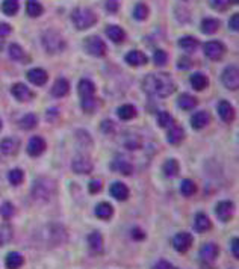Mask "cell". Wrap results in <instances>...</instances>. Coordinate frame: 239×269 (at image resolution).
<instances>
[{
	"mask_svg": "<svg viewBox=\"0 0 239 269\" xmlns=\"http://www.w3.org/2000/svg\"><path fill=\"white\" fill-rule=\"evenodd\" d=\"M68 91H70V83H68V80H65V79H58V80L55 82L53 88H52V94H53L55 97H58V99L67 96Z\"/></svg>",
	"mask_w": 239,
	"mask_h": 269,
	"instance_id": "d4e9b609",
	"label": "cell"
},
{
	"mask_svg": "<svg viewBox=\"0 0 239 269\" xmlns=\"http://www.w3.org/2000/svg\"><path fill=\"white\" fill-rule=\"evenodd\" d=\"M109 191H111V195L118 201H124V200L129 198V188L121 182H114L111 185Z\"/></svg>",
	"mask_w": 239,
	"mask_h": 269,
	"instance_id": "2e32d148",
	"label": "cell"
},
{
	"mask_svg": "<svg viewBox=\"0 0 239 269\" xmlns=\"http://www.w3.org/2000/svg\"><path fill=\"white\" fill-rule=\"evenodd\" d=\"M209 4L216 11H224L230 5V0H209Z\"/></svg>",
	"mask_w": 239,
	"mask_h": 269,
	"instance_id": "7dc6e473",
	"label": "cell"
},
{
	"mask_svg": "<svg viewBox=\"0 0 239 269\" xmlns=\"http://www.w3.org/2000/svg\"><path fill=\"white\" fill-rule=\"evenodd\" d=\"M88 245L93 252H96V254L103 252V236L99 231H93L88 236Z\"/></svg>",
	"mask_w": 239,
	"mask_h": 269,
	"instance_id": "7402d4cb",
	"label": "cell"
},
{
	"mask_svg": "<svg viewBox=\"0 0 239 269\" xmlns=\"http://www.w3.org/2000/svg\"><path fill=\"white\" fill-rule=\"evenodd\" d=\"M179 46H180L183 50H186L188 53H192V52H195V49L198 47V41H197L194 37H183V38H180Z\"/></svg>",
	"mask_w": 239,
	"mask_h": 269,
	"instance_id": "e575fe53",
	"label": "cell"
},
{
	"mask_svg": "<svg viewBox=\"0 0 239 269\" xmlns=\"http://www.w3.org/2000/svg\"><path fill=\"white\" fill-rule=\"evenodd\" d=\"M0 8H2L4 14L14 16V14H17L20 5H19V0H4V4H2V7H0Z\"/></svg>",
	"mask_w": 239,
	"mask_h": 269,
	"instance_id": "8d00e7d4",
	"label": "cell"
},
{
	"mask_svg": "<svg viewBox=\"0 0 239 269\" xmlns=\"http://www.w3.org/2000/svg\"><path fill=\"white\" fill-rule=\"evenodd\" d=\"M71 20H73L76 29L85 31V29L93 28L97 23V16L91 10H88V8H77V10L73 11Z\"/></svg>",
	"mask_w": 239,
	"mask_h": 269,
	"instance_id": "3957f363",
	"label": "cell"
},
{
	"mask_svg": "<svg viewBox=\"0 0 239 269\" xmlns=\"http://www.w3.org/2000/svg\"><path fill=\"white\" fill-rule=\"evenodd\" d=\"M142 88L148 96L165 99L176 91V83L168 73H154L145 76Z\"/></svg>",
	"mask_w": 239,
	"mask_h": 269,
	"instance_id": "6da1fadb",
	"label": "cell"
},
{
	"mask_svg": "<svg viewBox=\"0 0 239 269\" xmlns=\"http://www.w3.org/2000/svg\"><path fill=\"white\" fill-rule=\"evenodd\" d=\"M177 105L183 111H191V109H194L197 106V99L189 96V94H182L179 97V100H177Z\"/></svg>",
	"mask_w": 239,
	"mask_h": 269,
	"instance_id": "f546056e",
	"label": "cell"
},
{
	"mask_svg": "<svg viewBox=\"0 0 239 269\" xmlns=\"http://www.w3.org/2000/svg\"><path fill=\"white\" fill-rule=\"evenodd\" d=\"M228 26H230V31H234V32L239 31V16H237V14H234V16L230 17Z\"/></svg>",
	"mask_w": 239,
	"mask_h": 269,
	"instance_id": "f907efd6",
	"label": "cell"
},
{
	"mask_svg": "<svg viewBox=\"0 0 239 269\" xmlns=\"http://www.w3.org/2000/svg\"><path fill=\"white\" fill-rule=\"evenodd\" d=\"M219 29V22L216 19H204L201 22V31L207 35L215 34Z\"/></svg>",
	"mask_w": 239,
	"mask_h": 269,
	"instance_id": "836d02e7",
	"label": "cell"
},
{
	"mask_svg": "<svg viewBox=\"0 0 239 269\" xmlns=\"http://www.w3.org/2000/svg\"><path fill=\"white\" fill-rule=\"evenodd\" d=\"M102 188H103V183H102L100 180H93V182L90 183V186H88V189H90L91 194H97L99 191H102Z\"/></svg>",
	"mask_w": 239,
	"mask_h": 269,
	"instance_id": "681fc988",
	"label": "cell"
},
{
	"mask_svg": "<svg viewBox=\"0 0 239 269\" xmlns=\"http://www.w3.org/2000/svg\"><path fill=\"white\" fill-rule=\"evenodd\" d=\"M97 99L93 96V97H87V99H82V109L85 112H93L96 108H97Z\"/></svg>",
	"mask_w": 239,
	"mask_h": 269,
	"instance_id": "f6af8a7d",
	"label": "cell"
},
{
	"mask_svg": "<svg viewBox=\"0 0 239 269\" xmlns=\"http://www.w3.org/2000/svg\"><path fill=\"white\" fill-rule=\"evenodd\" d=\"M132 236H133V239H136V240H142V239L145 237V234H144V231H142L141 228H133V230H132Z\"/></svg>",
	"mask_w": 239,
	"mask_h": 269,
	"instance_id": "db71d44e",
	"label": "cell"
},
{
	"mask_svg": "<svg viewBox=\"0 0 239 269\" xmlns=\"http://www.w3.org/2000/svg\"><path fill=\"white\" fill-rule=\"evenodd\" d=\"M8 178H10V183H11L13 186H19V185H22L23 180H25V172H23L22 169L16 168V169L10 171Z\"/></svg>",
	"mask_w": 239,
	"mask_h": 269,
	"instance_id": "f35d334b",
	"label": "cell"
},
{
	"mask_svg": "<svg viewBox=\"0 0 239 269\" xmlns=\"http://www.w3.org/2000/svg\"><path fill=\"white\" fill-rule=\"evenodd\" d=\"M183 138H185V132H183V129H182L180 126L173 124L171 129H170L168 133H167V139H168V142L173 144V145H179V144L183 141Z\"/></svg>",
	"mask_w": 239,
	"mask_h": 269,
	"instance_id": "603a6c76",
	"label": "cell"
},
{
	"mask_svg": "<svg viewBox=\"0 0 239 269\" xmlns=\"http://www.w3.org/2000/svg\"><path fill=\"white\" fill-rule=\"evenodd\" d=\"M71 168L76 174H90L93 171V162L85 156H77L73 160Z\"/></svg>",
	"mask_w": 239,
	"mask_h": 269,
	"instance_id": "8fae6325",
	"label": "cell"
},
{
	"mask_svg": "<svg viewBox=\"0 0 239 269\" xmlns=\"http://www.w3.org/2000/svg\"><path fill=\"white\" fill-rule=\"evenodd\" d=\"M38 124V118L34 114H26L22 120H20V127L25 130H32L35 129Z\"/></svg>",
	"mask_w": 239,
	"mask_h": 269,
	"instance_id": "74e56055",
	"label": "cell"
},
{
	"mask_svg": "<svg viewBox=\"0 0 239 269\" xmlns=\"http://www.w3.org/2000/svg\"><path fill=\"white\" fill-rule=\"evenodd\" d=\"M133 17L136 20H145L148 17V8L144 4H138L133 10Z\"/></svg>",
	"mask_w": 239,
	"mask_h": 269,
	"instance_id": "7bdbcfd3",
	"label": "cell"
},
{
	"mask_svg": "<svg viewBox=\"0 0 239 269\" xmlns=\"http://www.w3.org/2000/svg\"><path fill=\"white\" fill-rule=\"evenodd\" d=\"M231 252H233L234 258H239V239L237 237H233V240H231Z\"/></svg>",
	"mask_w": 239,
	"mask_h": 269,
	"instance_id": "816d5d0a",
	"label": "cell"
},
{
	"mask_svg": "<svg viewBox=\"0 0 239 269\" xmlns=\"http://www.w3.org/2000/svg\"><path fill=\"white\" fill-rule=\"evenodd\" d=\"M55 191H56V185L50 177H40L34 182L32 198L37 203H47L52 200Z\"/></svg>",
	"mask_w": 239,
	"mask_h": 269,
	"instance_id": "7a4b0ae2",
	"label": "cell"
},
{
	"mask_svg": "<svg viewBox=\"0 0 239 269\" xmlns=\"http://www.w3.org/2000/svg\"><path fill=\"white\" fill-rule=\"evenodd\" d=\"M191 85L194 89H197V91H203V89L209 85V80L204 74L201 73H195L191 76Z\"/></svg>",
	"mask_w": 239,
	"mask_h": 269,
	"instance_id": "4dcf8cb0",
	"label": "cell"
},
{
	"mask_svg": "<svg viewBox=\"0 0 239 269\" xmlns=\"http://www.w3.org/2000/svg\"><path fill=\"white\" fill-rule=\"evenodd\" d=\"M180 192L185 197H192L197 192V185L192 180H183L182 185H180Z\"/></svg>",
	"mask_w": 239,
	"mask_h": 269,
	"instance_id": "ab89813d",
	"label": "cell"
},
{
	"mask_svg": "<svg viewBox=\"0 0 239 269\" xmlns=\"http://www.w3.org/2000/svg\"><path fill=\"white\" fill-rule=\"evenodd\" d=\"M77 91H79V96H81V99L93 97L96 94V85L91 80H88V79H82L81 82H79Z\"/></svg>",
	"mask_w": 239,
	"mask_h": 269,
	"instance_id": "e0dca14e",
	"label": "cell"
},
{
	"mask_svg": "<svg viewBox=\"0 0 239 269\" xmlns=\"http://www.w3.org/2000/svg\"><path fill=\"white\" fill-rule=\"evenodd\" d=\"M185 2H192V0H185Z\"/></svg>",
	"mask_w": 239,
	"mask_h": 269,
	"instance_id": "680465c9",
	"label": "cell"
},
{
	"mask_svg": "<svg viewBox=\"0 0 239 269\" xmlns=\"http://www.w3.org/2000/svg\"><path fill=\"white\" fill-rule=\"evenodd\" d=\"M14 213H16V207H14V204H13L11 201L4 203V204H2V207H0V215H2L5 219L13 218V216H14Z\"/></svg>",
	"mask_w": 239,
	"mask_h": 269,
	"instance_id": "b9f144b4",
	"label": "cell"
},
{
	"mask_svg": "<svg viewBox=\"0 0 239 269\" xmlns=\"http://www.w3.org/2000/svg\"><path fill=\"white\" fill-rule=\"evenodd\" d=\"M0 245H2V237H0Z\"/></svg>",
	"mask_w": 239,
	"mask_h": 269,
	"instance_id": "6f0895ef",
	"label": "cell"
},
{
	"mask_svg": "<svg viewBox=\"0 0 239 269\" xmlns=\"http://www.w3.org/2000/svg\"><path fill=\"white\" fill-rule=\"evenodd\" d=\"M23 263H25V257L17 251H11L5 258V264L8 269H19L23 266Z\"/></svg>",
	"mask_w": 239,
	"mask_h": 269,
	"instance_id": "cb8c5ba5",
	"label": "cell"
},
{
	"mask_svg": "<svg viewBox=\"0 0 239 269\" xmlns=\"http://www.w3.org/2000/svg\"><path fill=\"white\" fill-rule=\"evenodd\" d=\"M114 215V207L109 203H100L96 207V216L100 219H109Z\"/></svg>",
	"mask_w": 239,
	"mask_h": 269,
	"instance_id": "1f68e13d",
	"label": "cell"
},
{
	"mask_svg": "<svg viewBox=\"0 0 239 269\" xmlns=\"http://www.w3.org/2000/svg\"><path fill=\"white\" fill-rule=\"evenodd\" d=\"M106 35H108V38H111V41H114L117 44H120L126 40V32L120 26H109L106 29Z\"/></svg>",
	"mask_w": 239,
	"mask_h": 269,
	"instance_id": "4316f807",
	"label": "cell"
},
{
	"mask_svg": "<svg viewBox=\"0 0 239 269\" xmlns=\"http://www.w3.org/2000/svg\"><path fill=\"white\" fill-rule=\"evenodd\" d=\"M84 46H85V50H87L90 55L97 56V58L105 56V55H106V50H108L105 41H103L102 38H99V37H90V38H87L85 43H84Z\"/></svg>",
	"mask_w": 239,
	"mask_h": 269,
	"instance_id": "5b68a950",
	"label": "cell"
},
{
	"mask_svg": "<svg viewBox=\"0 0 239 269\" xmlns=\"http://www.w3.org/2000/svg\"><path fill=\"white\" fill-rule=\"evenodd\" d=\"M11 32H13V29H11V26H10L8 23H2V25H0V50L4 49L5 41H7V37H8Z\"/></svg>",
	"mask_w": 239,
	"mask_h": 269,
	"instance_id": "ee69618b",
	"label": "cell"
},
{
	"mask_svg": "<svg viewBox=\"0 0 239 269\" xmlns=\"http://www.w3.org/2000/svg\"><path fill=\"white\" fill-rule=\"evenodd\" d=\"M180 171V166H179V162L176 159H170L165 162L164 165V174L167 177H176Z\"/></svg>",
	"mask_w": 239,
	"mask_h": 269,
	"instance_id": "d590c367",
	"label": "cell"
},
{
	"mask_svg": "<svg viewBox=\"0 0 239 269\" xmlns=\"http://www.w3.org/2000/svg\"><path fill=\"white\" fill-rule=\"evenodd\" d=\"M28 80L31 83L37 85V86H41L49 80V74L43 68H32V70L28 71Z\"/></svg>",
	"mask_w": 239,
	"mask_h": 269,
	"instance_id": "4fadbf2b",
	"label": "cell"
},
{
	"mask_svg": "<svg viewBox=\"0 0 239 269\" xmlns=\"http://www.w3.org/2000/svg\"><path fill=\"white\" fill-rule=\"evenodd\" d=\"M192 242H194L192 234H191V233H186V231H180V233H177V234L173 237V246H174V249L179 251V252H186V251L191 248Z\"/></svg>",
	"mask_w": 239,
	"mask_h": 269,
	"instance_id": "52a82bcc",
	"label": "cell"
},
{
	"mask_svg": "<svg viewBox=\"0 0 239 269\" xmlns=\"http://www.w3.org/2000/svg\"><path fill=\"white\" fill-rule=\"evenodd\" d=\"M233 212H234V204L228 200L225 201H219L215 207V213L216 216L221 219V221H230L231 216H233Z\"/></svg>",
	"mask_w": 239,
	"mask_h": 269,
	"instance_id": "30bf717a",
	"label": "cell"
},
{
	"mask_svg": "<svg viewBox=\"0 0 239 269\" xmlns=\"http://www.w3.org/2000/svg\"><path fill=\"white\" fill-rule=\"evenodd\" d=\"M218 254H219V246L215 242H207L200 249V258L203 263H207V264L215 261Z\"/></svg>",
	"mask_w": 239,
	"mask_h": 269,
	"instance_id": "ba28073f",
	"label": "cell"
},
{
	"mask_svg": "<svg viewBox=\"0 0 239 269\" xmlns=\"http://www.w3.org/2000/svg\"><path fill=\"white\" fill-rule=\"evenodd\" d=\"M100 129H102L106 135H109V133H111V129L114 130V126H112V123H111V121H105V123L102 124V127H100Z\"/></svg>",
	"mask_w": 239,
	"mask_h": 269,
	"instance_id": "11a10c76",
	"label": "cell"
},
{
	"mask_svg": "<svg viewBox=\"0 0 239 269\" xmlns=\"http://www.w3.org/2000/svg\"><path fill=\"white\" fill-rule=\"evenodd\" d=\"M221 80L224 83V86L227 89H237L239 86V74H237V67L234 65H228L224 71H222V76H221Z\"/></svg>",
	"mask_w": 239,
	"mask_h": 269,
	"instance_id": "8992f818",
	"label": "cell"
},
{
	"mask_svg": "<svg viewBox=\"0 0 239 269\" xmlns=\"http://www.w3.org/2000/svg\"><path fill=\"white\" fill-rule=\"evenodd\" d=\"M105 7L109 13H117L120 10V4H118V0H106L105 2Z\"/></svg>",
	"mask_w": 239,
	"mask_h": 269,
	"instance_id": "c3c4849f",
	"label": "cell"
},
{
	"mask_svg": "<svg viewBox=\"0 0 239 269\" xmlns=\"http://www.w3.org/2000/svg\"><path fill=\"white\" fill-rule=\"evenodd\" d=\"M209 123H210V115H209L206 111H198V112H195V114L191 117V126H192V129H195V130L204 129Z\"/></svg>",
	"mask_w": 239,
	"mask_h": 269,
	"instance_id": "5bb4252c",
	"label": "cell"
},
{
	"mask_svg": "<svg viewBox=\"0 0 239 269\" xmlns=\"http://www.w3.org/2000/svg\"><path fill=\"white\" fill-rule=\"evenodd\" d=\"M147 56L139 52V50H132L126 55V62L132 67H141V65H145L147 64Z\"/></svg>",
	"mask_w": 239,
	"mask_h": 269,
	"instance_id": "ffe728a7",
	"label": "cell"
},
{
	"mask_svg": "<svg viewBox=\"0 0 239 269\" xmlns=\"http://www.w3.org/2000/svg\"><path fill=\"white\" fill-rule=\"evenodd\" d=\"M20 147V141L16 138H5L2 142H0V151L7 156H13L19 151Z\"/></svg>",
	"mask_w": 239,
	"mask_h": 269,
	"instance_id": "ac0fdd59",
	"label": "cell"
},
{
	"mask_svg": "<svg viewBox=\"0 0 239 269\" xmlns=\"http://www.w3.org/2000/svg\"><path fill=\"white\" fill-rule=\"evenodd\" d=\"M0 130H2V121H0Z\"/></svg>",
	"mask_w": 239,
	"mask_h": 269,
	"instance_id": "9f6ffc18",
	"label": "cell"
},
{
	"mask_svg": "<svg viewBox=\"0 0 239 269\" xmlns=\"http://www.w3.org/2000/svg\"><path fill=\"white\" fill-rule=\"evenodd\" d=\"M225 52V47L219 41H207L204 44V55L212 61H219Z\"/></svg>",
	"mask_w": 239,
	"mask_h": 269,
	"instance_id": "9c48e42d",
	"label": "cell"
},
{
	"mask_svg": "<svg viewBox=\"0 0 239 269\" xmlns=\"http://www.w3.org/2000/svg\"><path fill=\"white\" fill-rule=\"evenodd\" d=\"M117 114H118L120 120L129 121V120H132V118L136 117V108H135L133 105H123V106L118 108Z\"/></svg>",
	"mask_w": 239,
	"mask_h": 269,
	"instance_id": "f1b7e54d",
	"label": "cell"
},
{
	"mask_svg": "<svg viewBox=\"0 0 239 269\" xmlns=\"http://www.w3.org/2000/svg\"><path fill=\"white\" fill-rule=\"evenodd\" d=\"M41 41H43L44 49H46L49 53H61L62 50H65V46H67L64 37H62L58 31H55V29L46 31V32L43 34Z\"/></svg>",
	"mask_w": 239,
	"mask_h": 269,
	"instance_id": "277c9868",
	"label": "cell"
},
{
	"mask_svg": "<svg viewBox=\"0 0 239 269\" xmlns=\"http://www.w3.org/2000/svg\"><path fill=\"white\" fill-rule=\"evenodd\" d=\"M157 124H159V127H162V129L171 127L174 124V118L168 112H161L157 115Z\"/></svg>",
	"mask_w": 239,
	"mask_h": 269,
	"instance_id": "60d3db41",
	"label": "cell"
},
{
	"mask_svg": "<svg viewBox=\"0 0 239 269\" xmlns=\"http://www.w3.org/2000/svg\"><path fill=\"white\" fill-rule=\"evenodd\" d=\"M11 93L19 102H29V100L34 99V93L25 83H16L11 89Z\"/></svg>",
	"mask_w": 239,
	"mask_h": 269,
	"instance_id": "7c38bea8",
	"label": "cell"
},
{
	"mask_svg": "<svg viewBox=\"0 0 239 269\" xmlns=\"http://www.w3.org/2000/svg\"><path fill=\"white\" fill-rule=\"evenodd\" d=\"M153 61H154V64L156 65H165L167 64V61H168V55L164 52V50H156L154 52V56H153Z\"/></svg>",
	"mask_w": 239,
	"mask_h": 269,
	"instance_id": "bcb514c9",
	"label": "cell"
},
{
	"mask_svg": "<svg viewBox=\"0 0 239 269\" xmlns=\"http://www.w3.org/2000/svg\"><path fill=\"white\" fill-rule=\"evenodd\" d=\"M153 269H174V266L173 264H170L168 261H165V260H161V261H157L156 264H154V267Z\"/></svg>",
	"mask_w": 239,
	"mask_h": 269,
	"instance_id": "f5cc1de1",
	"label": "cell"
},
{
	"mask_svg": "<svg viewBox=\"0 0 239 269\" xmlns=\"http://www.w3.org/2000/svg\"><path fill=\"white\" fill-rule=\"evenodd\" d=\"M44 150H46V141H44L41 136H34V138H31V141H29V144H28V153H29L31 156L37 157V156L43 154Z\"/></svg>",
	"mask_w": 239,
	"mask_h": 269,
	"instance_id": "9a60e30c",
	"label": "cell"
},
{
	"mask_svg": "<svg viewBox=\"0 0 239 269\" xmlns=\"http://www.w3.org/2000/svg\"><path fill=\"white\" fill-rule=\"evenodd\" d=\"M10 56H11V59H14V61H17V62H22V64H25L26 61H28V56H26V53H25V50H23V47L22 46H19V44H11L10 46Z\"/></svg>",
	"mask_w": 239,
	"mask_h": 269,
	"instance_id": "83f0119b",
	"label": "cell"
},
{
	"mask_svg": "<svg viewBox=\"0 0 239 269\" xmlns=\"http://www.w3.org/2000/svg\"><path fill=\"white\" fill-rule=\"evenodd\" d=\"M111 168H112L114 171L121 172L123 175H130V174L133 172V166H132L127 160H124V159H121V157H117V159L111 163Z\"/></svg>",
	"mask_w": 239,
	"mask_h": 269,
	"instance_id": "484cf974",
	"label": "cell"
},
{
	"mask_svg": "<svg viewBox=\"0 0 239 269\" xmlns=\"http://www.w3.org/2000/svg\"><path fill=\"white\" fill-rule=\"evenodd\" d=\"M218 114H219V117H221V120H222L224 123H231V121L234 120V109H233V106H231L228 102H225V100H222V102L218 103Z\"/></svg>",
	"mask_w": 239,
	"mask_h": 269,
	"instance_id": "d6986e66",
	"label": "cell"
},
{
	"mask_svg": "<svg viewBox=\"0 0 239 269\" xmlns=\"http://www.w3.org/2000/svg\"><path fill=\"white\" fill-rule=\"evenodd\" d=\"M194 228H195L198 233H204V231H207V230H210V228H212V222H210V219L207 218V215H206V213L200 212V213H197V215H195Z\"/></svg>",
	"mask_w": 239,
	"mask_h": 269,
	"instance_id": "44dd1931",
	"label": "cell"
},
{
	"mask_svg": "<svg viewBox=\"0 0 239 269\" xmlns=\"http://www.w3.org/2000/svg\"><path fill=\"white\" fill-rule=\"evenodd\" d=\"M44 8L40 2H37V0H28L26 2V14L29 17H40L43 14Z\"/></svg>",
	"mask_w": 239,
	"mask_h": 269,
	"instance_id": "d6a6232c",
	"label": "cell"
}]
</instances>
